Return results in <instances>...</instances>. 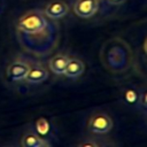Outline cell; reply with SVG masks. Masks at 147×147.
<instances>
[{
    "label": "cell",
    "instance_id": "1",
    "mask_svg": "<svg viewBox=\"0 0 147 147\" xmlns=\"http://www.w3.org/2000/svg\"><path fill=\"white\" fill-rule=\"evenodd\" d=\"M100 60L107 70L121 74L126 71L132 65L133 54L126 41L121 38H113L102 45Z\"/></svg>",
    "mask_w": 147,
    "mask_h": 147
},
{
    "label": "cell",
    "instance_id": "2",
    "mask_svg": "<svg viewBox=\"0 0 147 147\" xmlns=\"http://www.w3.org/2000/svg\"><path fill=\"white\" fill-rule=\"evenodd\" d=\"M48 26L49 23L47 21V16L39 9H32L22 15L18 18L16 25L18 34L26 36L47 34Z\"/></svg>",
    "mask_w": 147,
    "mask_h": 147
},
{
    "label": "cell",
    "instance_id": "3",
    "mask_svg": "<svg viewBox=\"0 0 147 147\" xmlns=\"http://www.w3.org/2000/svg\"><path fill=\"white\" fill-rule=\"evenodd\" d=\"M87 129L96 134H105L111 131L113 129V119L103 113L94 114L90 117L87 122Z\"/></svg>",
    "mask_w": 147,
    "mask_h": 147
},
{
    "label": "cell",
    "instance_id": "4",
    "mask_svg": "<svg viewBox=\"0 0 147 147\" xmlns=\"http://www.w3.org/2000/svg\"><path fill=\"white\" fill-rule=\"evenodd\" d=\"M99 9V0H76L74 11L82 18H90Z\"/></svg>",
    "mask_w": 147,
    "mask_h": 147
},
{
    "label": "cell",
    "instance_id": "5",
    "mask_svg": "<svg viewBox=\"0 0 147 147\" xmlns=\"http://www.w3.org/2000/svg\"><path fill=\"white\" fill-rule=\"evenodd\" d=\"M69 11L68 5L62 0H53L48 2L44 9V14L51 20H59L64 17Z\"/></svg>",
    "mask_w": 147,
    "mask_h": 147
},
{
    "label": "cell",
    "instance_id": "6",
    "mask_svg": "<svg viewBox=\"0 0 147 147\" xmlns=\"http://www.w3.org/2000/svg\"><path fill=\"white\" fill-rule=\"evenodd\" d=\"M30 64L22 60H15L7 67V76L15 82L24 80L28 71H29Z\"/></svg>",
    "mask_w": 147,
    "mask_h": 147
},
{
    "label": "cell",
    "instance_id": "7",
    "mask_svg": "<svg viewBox=\"0 0 147 147\" xmlns=\"http://www.w3.org/2000/svg\"><path fill=\"white\" fill-rule=\"evenodd\" d=\"M48 78V71L41 64L30 65L29 71L24 78L29 84H40Z\"/></svg>",
    "mask_w": 147,
    "mask_h": 147
},
{
    "label": "cell",
    "instance_id": "8",
    "mask_svg": "<svg viewBox=\"0 0 147 147\" xmlns=\"http://www.w3.org/2000/svg\"><path fill=\"white\" fill-rule=\"evenodd\" d=\"M85 71V64L79 59H69L64 69V74L69 78H78Z\"/></svg>",
    "mask_w": 147,
    "mask_h": 147
},
{
    "label": "cell",
    "instance_id": "9",
    "mask_svg": "<svg viewBox=\"0 0 147 147\" xmlns=\"http://www.w3.org/2000/svg\"><path fill=\"white\" fill-rule=\"evenodd\" d=\"M21 145L23 147H47V146H51V144L47 140H45L38 133H33V132L25 133L22 137Z\"/></svg>",
    "mask_w": 147,
    "mask_h": 147
},
{
    "label": "cell",
    "instance_id": "10",
    "mask_svg": "<svg viewBox=\"0 0 147 147\" xmlns=\"http://www.w3.org/2000/svg\"><path fill=\"white\" fill-rule=\"evenodd\" d=\"M69 57L65 54H56L49 60V69L55 75H63Z\"/></svg>",
    "mask_w": 147,
    "mask_h": 147
},
{
    "label": "cell",
    "instance_id": "11",
    "mask_svg": "<svg viewBox=\"0 0 147 147\" xmlns=\"http://www.w3.org/2000/svg\"><path fill=\"white\" fill-rule=\"evenodd\" d=\"M49 130H51V124H49L48 119L45 118V117H39L37 119V122H36V131H37V133L39 136L44 137L49 132Z\"/></svg>",
    "mask_w": 147,
    "mask_h": 147
},
{
    "label": "cell",
    "instance_id": "12",
    "mask_svg": "<svg viewBox=\"0 0 147 147\" xmlns=\"http://www.w3.org/2000/svg\"><path fill=\"white\" fill-rule=\"evenodd\" d=\"M124 99H125V101H126L127 103H131V105H132V103H134V102L138 101L139 95H138V93H137L134 90L129 88V90H126L125 93H124Z\"/></svg>",
    "mask_w": 147,
    "mask_h": 147
},
{
    "label": "cell",
    "instance_id": "13",
    "mask_svg": "<svg viewBox=\"0 0 147 147\" xmlns=\"http://www.w3.org/2000/svg\"><path fill=\"white\" fill-rule=\"evenodd\" d=\"M110 5H115V6H118V5H122L124 3L126 0H107Z\"/></svg>",
    "mask_w": 147,
    "mask_h": 147
},
{
    "label": "cell",
    "instance_id": "14",
    "mask_svg": "<svg viewBox=\"0 0 147 147\" xmlns=\"http://www.w3.org/2000/svg\"><path fill=\"white\" fill-rule=\"evenodd\" d=\"M139 101H141L142 106H144V107H146V94H145V93L142 94V96H141V100L139 99Z\"/></svg>",
    "mask_w": 147,
    "mask_h": 147
}]
</instances>
